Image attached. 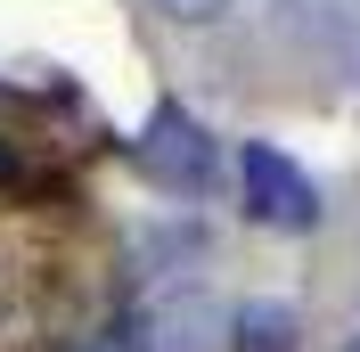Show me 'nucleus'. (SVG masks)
Returning <instances> with one entry per match:
<instances>
[{
	"label": "nucleus",
	"instance_id": "nucleus-3",
	"mask_svg": "<svg viewBox=\"0 0 360 352\" xmlns=\"http://www.w3.org/2000/svg\"><path fill=\"white\" fill-rule=\"evenodd\" d=\"M213 303H197V295H180V303H164L148 328H139V352H213Z\"/></svg>",
	"mask_w": 360,
	"mask_h": 352
},
{
	"label": "nucleus",
	"instance_id": "nucleus-7",
	"mask_svg": "<svg viewBox=\"0 0 360 352\" xmlns=\"http://www.w3.org/2000/svg\"><path fill=\"white\" fill-rule=\"evenodd\" d=\"M8 180H25V164H17V148H8V139H0V189H8Z\"/></svg>",
	"mask_w": 360,
	"mask_h": 352
},
{
	"label": "nucleus",
	"instance_id": "nucleus-4",
	"mask_svg": "<svg viewBox=\"0 0 360 352\" xmlns=\"http://www.w3.org/2000/svg\"><path fill=\"white\" fill-rule=\"evenodd\" d=\"M221 336H229V352H303V320L287 303H238Z\"/></svg>",
	"mask_w": 360,
	"mask_h": 352
},
{
	"label": "nucleus",
	"instance_id": "nucleus-8",
	"mask_svg": "<svg viewBox=\"0 0 360 352\" xmlns=\"http://www.w3.org/2000/svg\"><path fill=\"white\" fill-rule=\"evenodd\" d=\"M344 352H360V336H352V344H344Z\"/></svg>",
	"mask_w": 360,
	"mask_h": 352
},
{
	"label": "nucleus",
	"instance_id": "nucleus-1",
	"mask_svg": "<svg viewBox=\"0 0 360 352\" xmlns=\"http://www.w3.org/2000/svg\"><path fill=\"white\" fill-rule=\"evenodd\" d=\"M238 189H246V213L270 221V230H319V189H311V172H303L295 156H278V148L254 139V148L238 156Z\"/></svg>",
	"mask_w": 360,
	"mask_h": 352
},
{
	"label": "nucleus",
	"instance_id": "nucleus-6",
	"mask_svg": "<svg viewBox=\"0 0 360 352\" xmlns=\"http://www.w3.org/2000/svg\"><path fill=\"white\" fill-rule=\"evenodd\" d=\"M344 66H352V82H360V8H352V25H344Z\"/></svg>",
	"mask_w": 360,
	"mask_h": 352
},
{
	"label": "nucleus",
	"instance_id": "nucleus-5",
	"mask_svg": "<svg viewBox=\"0 0 360 352\" xmlns=\"http://www.w3.org/2000/svg\"><path fill=\"white\" fill-rule=\"evenodd\" d=\"M156 8H164V17H180V25H213L229 0H156Z\"/></svg>",
	"mask_w": 360,
	"mask_h": 352
},
{
	"label": "nucleus",
	"instance_id": "nucleus-2",
	"mask_svg": "<svg viewBox=\"0 0 360 352\" xmlns=\"http://www.w3.org/2000/svg\"><path fill=\"white\" fill-rule=\"evenodd\" d=\"M139 164H148L164 189H188V197H197L205 180H213V139H205L197 115L156 107V115H148V132H139Z\"/></svg>",
	"mask_w": 360,
	"mask_h": 352
}]
</instances>
